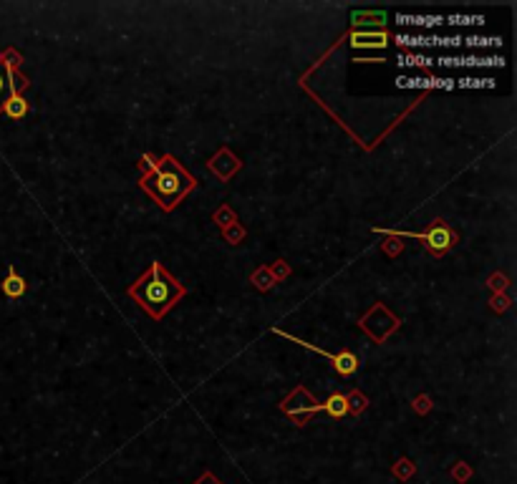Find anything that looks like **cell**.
Masks as SVG:
<instances>
[{
	"mask_svg": "<svg viewBox=\"0 0 517 484\" xmlns=\"http://www.w3.org/2000/svg\"><path fill=\"white\" fill-rule=\"evenodd\" d=\"M126 292H129V298H132L134 303L139 305V308H144V311L157 320L164 318L167 311H169L179 298H185L182 283H177V280L162 267V263H152L149 270H146Z\"/></svg>",
	"mask_w": 517,
	"mask_h": 484,
	"instance_id": "1",
	"label": "cell"
},
{
	"mask_svg": "<svg viewBox=\"0 0 517 484\" xmlns=\"http://www.w3.org/2000/svg\"><path fill=\"white\" fill-rule=\"evenodd\" d=\"M141 187L160 202L162 210H172L194 187V180L174 157L167 154V157H162V162H157V169L141 180Z\"/></svg>",
	"mask_w": 517,
	"mask_h": 484,
	"instance_id": "2",
	"label": "cell"
},
{
	"mask_svg": "<svg viewBox=\"0 0 517 484\" xmlns=\"http://www.w3.org/2000/svg\"><path fill=\"white\" fill-rule=\"evenodd\" d=\"M392 235L422 240V242L429 247V252H434V255H445V252L454 245V233H452V230L445 225V222H442V219H437V222H434V225H431L429 230H426V233H422V235H417V233H392Z\"/></svg>",
	"mask_w": 517,
	"mask_h": 484,
	"instance_id": "3",
	"label": "cell"
},
{
	"mask_svg": "<svg viewBox=\"0 0 517 484\" xmlns=\"http://www.w3.org/2000/svg\"><path fill=\"white\" fill-rule=\"evenodd\" d=\"M442 68H502L504 58L502 56H439L434 58Z\"/></svg>",
	"mask_w": 517,
	"mask_h": 484,
	"instance_id": "4",
	"label": "cell"
},
{
	"mask_svg": "<svg viewBox=\"0 0 517 484\" xmlns=\"http://www.w3.org/2000/svg\"><path fill=\"white\" fill-rule=\"evenodd\" d=\"M23 86H26V79L15 76L13 61H6V56L0 54V114H3L6 101L10 99L13 93H20Z\"/></svg>",
	"mask_w": 517,
	"mask_h": 484,
	"instance_id": "5",
	"label": "cell"
},
{
	"mask_svg": "<svg viewBox=\"0 0 517 484\" xmlns=\"http://www.w3.org/2000/svg\"><path fill=\"white\" fill-rule=\"evenodd\" d=\"M399 88H454V79H439V76H396Z\"/></svg>",
	"mask_w": 517,
	"mask_h": 484,
	"instance_id": "6",
	"label": "cell"
},
{
	"mask_svg": "<svg viewBox=\"0 0 517 484\" xmlns=\"http://www.w3.org/2000/svg\"><path fill=\"white\" fill-rule=\"evenodd\" d=\"M351 48H381L389 46V33L386 31H353L348 36Z\"/></svg>",
	"mask_w": 517,
	"mask_h": 484,
	"instance_id": "7",
	"label": "cell"
},
{
	"mask_svg": "<svg viewBox=\"0 0 517 484\" xmlns=\"http://www.w3.org/2000/svg\"><path fill=\"white\" fill-rule=\"evenodd\" d=\"M396 23L399 26H406V28H439L445 23V15H437V13H399L396 15Z\"/></svg>",
	"mask_w": 517,
	"mask_h": 484,
	"instance_id": "8",
	"label": "cell"
},
{
	"mask_svg": "<svg viewBox=\"0 0 517 484\" xmlns=\"http://www.w3.org/2000/svg\"><path fill=\"white\" fill-rule=\"evenodd\" d=\"M394 40H396L399 46L417 51V48H437L439 36L437 33H396Z\"/></svg>",
	"mask_w": 517,
	"mask_h": 484,
	"instance_id": "9",
	"label": "cell"
},
{
	"mask_svg": "<svg viewBox=\"0 0 517 484\" xmlns=\"http://www.w3.org/2000/svg\"><path fill=\"white\" fill-rule=\"evenodd\" d=\"M351 23L356 28H371V31H384L386 13L384 10H353Z\"/></svg>",
	"mask_w": 517,
	"mask_h": 484,
	"instance_id": "10",
	"label": "cell"
},
{
	"mask_svg": "<svg viewBox=\"0 0 517 484\" xmlns=\"http://www.w3.org/2000/svg\"><path fill=\"white\" fill-rule=\"evenodd\" d=\"M399 68H431L434 66V58L424 54H417V51H406V54L396 56Z\"/></svg>",
	"mask_w": 517,
	"mask_h": 484,
	"instance_id": "11",
	"label": "cell"
},
{
	"mask_svg": "<svg viewBox=\"0 0 517 484\" xmlns=\"http://www.w3.org/2000/svg\"><path fill=\"white\" fill-rule=\"evenodd\" d=\"M3 292H6L8 298H20V295L26 292V280L15 272V267H10V270H8V278L3 280Z\"/></svg>",
	"mask_w": 517,
	"mask_h": 484,
	"instance_id": "12",
	"label": "cell"
},
{
	"mask_svg": "<svg viewBox=\"0 0 517 484\" xmlns=\"http://www.w3.org/2000/svg\"><path fill=\"white\" fill-rule=\"evenodd\" d=\"M3 114H6V116H10V119H23V116L28 114V101L23 99L20 93H13V96L6 101Z\"/></svg>",
	"mask_w": 517,
	"mask_h": 484,
	"instance_id": "13",
	"label": "cell"
},
{
	"mask_svg": "<svg viewBox=\"0 0 517 484\" xmlns=\"http://www.w3.org/2000/svg\"><path fill=\"white\" fill-rule=\"evenodd\" d=\"M331 361H333V368H336L341 376H351V373L358 368V359L353 356V353H348V351L339 353V356H333Z\"/></svg>",
	"mask_w": 517,
	"mask_h": 484,
	"instance_id": "14",
	"label": "cell"
},
{
	"mask_svg": "<svg viewBox=\"0 0 517 484\" xmlns=\"http://www.w3.org/2000/svg\"><path fill=\"white\" fill-rule=\"evenodd\" d=\"M321 409H325V412L336 419L344 416V414L348 412V396H344V393H333L325 404H321Z\"/></svg>",
	"mask_w": 517,
	"mask_h": 484,
	"instance_id": "15",
	"label": "cell"
},
{
	"mask_svg": "<svg viewBox=\"0 0 517 484\" xmlns=\"http://www.w3.org/2000/svg\"><path fill=\"white\" fill-rule=\"evenodd\" d=\"M462 43L470 48H502L500 36H470V38H462Z\"/></svg>",
	"mask_w": 517,
	"mask_h": 484,
	"instance_id": "16",
	"label": "cell"
},
{
	"mask_svg": "<svg viewBox=\"0 0 517 484\" xmlns=\"http://www.w3.org/2000/svg\"><path fill=\"white\" fill-rule=\"evenodd\" d=\"M495 88L497 81L495 79H474V76H464V79H454V88Z\"/></svg>",
	"mask_w": 517,
	"mask_h": 484,
	"instance_id": "17",
	"label": "cell"
},
{
	"mask_svg": "<svg viewBox=\"0 0 517 484\" xmlns=\"http://www.w3.org/2000/svg\"><path fill=\"white\" fill-rule=\"evenodd\" d=\"M445 23H449V26H482L484 23V15L482 13H467V15H459V13H454V15H449V18H445Z\"/></svg>",
	"mask_w": 517,
	"mask_h": 484,
	"instance_id": "18",
	"label": "cell"
},
{
	"mask_svg": "<svg viewBox=\"0 0 517 484\" xmlns=\"http://www.w3.org/2000/svg\"><path fill=\"white\" fill-rule=\"evenodd\" d=\"M462 46V36H439L437 48H459Z\"/></svg>",
	"mask_w": 517,
	"mask_h": 484,
	"instance_id": "19",
	"label": "cell"
},
{
	"mask_svg": "<svg viewBox=\"0 0 517 484\" xmlns=\"http://www.w3.org/2000/svg\"><path fill=\"white\" fill-rule=\"evenodd\" d=\"M411 471H414V467H411L409 462H406V459H401V462H399V465L394 467V474H396V477H409Z\"/></svg>",
	"mask_w": 517,
	"mask_h": 484,
	"instance_id": "20",
	"label": "cell"
},
{
	"mask_svg": "<svg viewBox=\"0 0 517 484\" xmlns=\"http://www.w3.org/2000/svg\"><path fill=\"white\" fill-rule=\"evenodd\" d=\"M351 401H353V412H361V409H364V396H358V393H353V396H351Z\"/></svg>",
	"mask_w": 517,
	"mask_h": 484,
	"instance_id": "21",
	"label": "cell"
},
{
	"mask_svg": "<svg viewBox=\"0 0 517 484\" xmlns=\"http://www.w3.org/2000/svg\"><path fill=\"white\" fill-rule=\"evenodd\" d=\"M144 166H146V169H152V172H154V169H157V162H154L152 157L146 154V157H144Z\"/></svg>",
	"mask_w": 517,
	"mask_h": 484,
	"instance_id": "22",
	"label": "cell"
}]
</instances>
